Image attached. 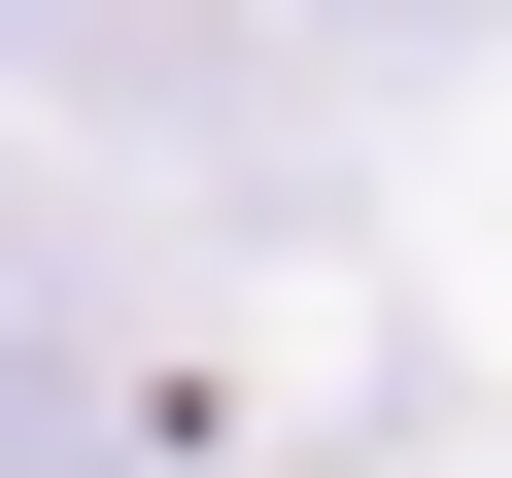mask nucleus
Listing matches in <instances>:
<instances>
[{"instance_id": "f257e3e1", "label": "nucleus", "mask_w": 512, "mask_h": 478, "mask_svg": "<svg viewBox=\"0 0 512 478\" xmlns=\"http://www.w3.org/2000/svg\"><path fill=\"white\" fill-rule=\"evenodd\" d=\"M0 478H103V376H69V342L0 376Z\"/></svg>"}, {"instance_id": "f03ea898", "label": "nucleus", "mask_w": 512, "mask_h": 478, "mask_svg": "<svg viewBox=\"0 0 512 478\" xmlns=\"http://www.w3.org/2000/svg\"><path fill=\"white\" fill-rule=\"evenodd\" d=\"M342 35H444V0H342Z\"/></svg>"}, {"instance_id": "7ed1b4c3", "label": "nucleus", "mask_w": 512, "mask_h": 478, "mask_svg": "<svg viewBox=\"0 0 512 478\" xmlns=\"http://www.w3.org/2000/svg\"><path fill=\"white\" fill-rule=\"evenodd\" d=\"M0 35H35V0H0Z\"/></svg>"}]
</instances>
